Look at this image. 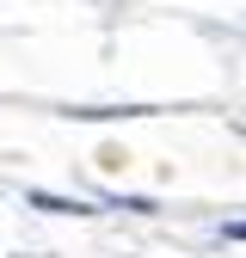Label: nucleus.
Returning a JSON list of instances; mask_svg holds the SVG:
<instances>
[{"label": "nucleus", "mask_w": 246, "mask_h": 258, "mask_svg": "<svg viewBox=\"0 0 246 258\" xmlns=\"http://www.w3.org/2000/svg\"><path fill=\"white\" fill-rule=\"evenodd\" d=\"M25 203H31V209H49V215H86V203H74V197H49V190H25Z\"/></svg>", "instance_id": "nucleus-1"}]
</instances>
